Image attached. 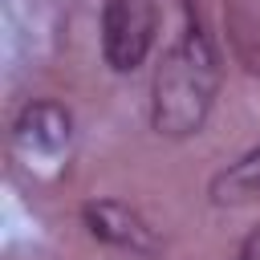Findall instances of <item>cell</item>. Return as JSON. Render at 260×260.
<instances>
[{
    "label": "cell",
    "mask_w": 260,
    "mask_h": 260,
    "mask_svg": "<svg viewBox=\"0 0 260 260\" xmlns=\"http://www.w3.org/2000/svg\"><path fill=\"white\" fill-rule=\"evenodd\" d=\"M219 89V57L199 20V12L183 8V32L162 53L150 85V126L162 138H191L203 130L211 102Z\"/></svg>",
    "instance_id": "cell-1"
},
{
    "label": "cell",
    "mask_w": 260,
    "mask_h": 260,
    "mask_svg": "<svg viewBox=\"0 0 260 260\" xmlns=\"http://www.w3.org/2000/svg\"><path fill=\"white\" fill-rule=\"evenodd\" d=\"M81 223L89 228L93 240H102L110 248H122V252H134V256H154L158 252L154 228L134 207H126L118 199H89L81 207Z\"/></svg>",
    "instance_id": "cell-3"
},
{
    "label": "cell",
    "mask_w": 260,
    "mask_h": 260,
    "mask_svg": "<svg viewBox=\"0 0 260 260\" xmlns=\"http://www.w3.org/2000/svg\"><path fill=\"white\" fill-rule=\"evenodd\" d=\"M252 195H260V146L244 150L232 167H223L211 179V203L228 207V203H248Z\"/></svg>",
    "instance_id": "cell-5"
},
{
    "label": "cell",
    "mask_w": 260,
    "mask_h": 260,
    "mask_svg": "<svg viewBox=\"0 0 260 260\" xmlns=\"http://www.w3.org/2000/svg\"><path fill=\"white\" fill-rule=\"evenodd\" d=\"M158 32L154 0H102V57L114 73H134Z\"/></svg>",
    "instance_id": "cell-2"
},
{
    "label": "cell",
    "mask_w": 260,
    "mask_h": 260,
    "mask_svg": "<svg viewBox=\"0 0 260 260\" xmlns=\"http://www.w3.org/2000/svg\"><path fill=\"white\" fill-rule=\"evenodd\" d=\"M69 138H73V118L65 106L41 98V102H28L16 122H12V142L16 150H24L28 158L32 154H45V158H57L61 150H69Z\"/></svg>",
    "instance_id": "cell-4"
},
{
    "label": "cell",
    "mask_w": 260,
    "mask_h": 260,
    "mask_svg": "<svg viewBox=\"0 0 260 260\" xmlns=\"http://www.w3.org/2000/svg\"><path fill=\"white\" fill-rule=\"evenodd\" d=\"M236 260H260V228L240 244V252H236Z\"/></svg>",
    "instance_id": "cell-6"
}]
</instances>
